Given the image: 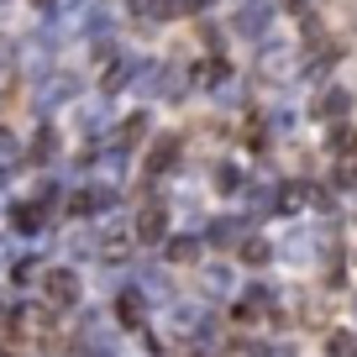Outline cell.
Listing matches in <instances>:
<instances>
[{
    "instance_id": "obj_1",
    "label": "cell",
    "mask_w": 357,
    "mask_h": 357,
    "mask_svg": "<svg viewBox=\"0 0 357 357\" xmlns=\"http://www.w3.org/2000/svg\"><path fill=\"white\" fill-rule=\"evenodd\" d=\"M74 300H79V273H74V268H47V273H43V305L68 310Z\"/></svg>"
},
{
    "instance_id": "obj_2",
    "label": "cell",
    "mask_w": 357,
    "mask_h": 357,
    "mask_svg": "<svg viewBox=\"0 0 357 357\" xmlns=\"http://www.w3.org/2000/svg\"><path fill=\"white\" fill-rule=\"evenodd\" d=\"M352 111V95H347V89H321V95H315V105H310V116H321V121H336V116H347Z\"/></svg>"
},
{
    "instance_id": "obj_3",
    "label": "cell",
    "mask_w": 357,
    "mask_h": 357,
    "mask_svg": "<svg viewBox=\"0 0 357 357\" xmlns=\"http://www.w3.org/2000/svg\"><path fill=\"white\" fill-rule=\"evenodd\" d=\"M257 68H263V74L268 79H284V74H294V68H300V53H294V47L289 43H273V47H268V53H263V63H257Z\"/></svg>"
},
{
    "instance_id": "obj_4",
    "label": "cell",
    "mask_w": 357,
    "mask_h": 357,
    "mask_svg": "<svg viewBox=\"0 0 357 357\" xmlns=\"http://www.w3.org/2000/svg\"><path fill=\"white\" fill-rule=\"evenodd\" d=\"M163 231H168V211L163 205H142V211H137V236H142V242H158Z\"/></svg>"
},
{
    "instance_id": "obj_5",
    "label": "cell",
    "mask_w": 357,
    "mask_h": 357,
    "mask_svg": "<svg viewBox=\"0 0 357 357\" xmlns=\"http://www.w3.org/2000/svg\"><path fill=\"white\" fill-rule=\"evenodd\" d=\"M268 22H273V6H263V0H252L247 11H236V32H247V37H257Z\"/></svg>"
},
{
    "instance_id": "obj_6",
    "label": "cell",
    "mask_w": 357,
    "mask_h": 357,
    "mask_svg": "<svg viewBox=\"0 0 357 357\" xmlns=\"http://www.w3.org/2000/svg\"><path fill=\"white\" fill-rule=\"evenodd\" d=\"M263 315H268V294H263V289H257V294H242V300H236V321H242V326H257Z\"/></svg>"
},
{
    "instance_id": "obj_7",
    "label": "cell",
    "mask_w": 357,
    "mask_h": 357,
    "mask_svg": "<svg viewBox=\"0 0 357 357\" xmlns=\"http://www.w3.org/2000/svg\"><path fill=\"white\" fill-rule=\"evenodd\" d=\"M116 321H121V326H142V321H147L142 294H121V305H116Z\"/></svg>"
},
{
    "instance_id": "obj_8",
    "label": "cell",
    "mask_w": 357,
    "mask_h": 357,
    "mask_svg": "<svg viewBox=\"0 0 357 357\" xmlns=\"http://www.w3.org/2000/svg\"><path fill=\"white\" fill-rule=\"evenodd\" d=\"M168 257H174V263H200V236H174V242H168Z\"/></svg>"
},
{
    "instance_id": "obj_9",
    "label": "cell",
    "mask_w": 357,
    "mask_h": 357,
    "mask_svg": "<svg viewBox=\"0 0 357 357\" xmlns=\"http://www.w3.org/2000/svg\"><path fill=\"white\" fill-rule=\"evenodd\" d=\"M268 257H273V247H268V242H263V236H247V242H242V263H252V268H263V263H268Z\"/></svg>"
},
{
    "instance_id": "obj_10",
    "label": "cell",
    "mask_w": 357,
    "mask_h": 357,
    "mask_svg": "<svg viewBox=\"0 0 357 357\" xmlns=\"http://www.w3.org/2000/svg\"><path fill=\"white\" fill-rule=\"evenodd\" d=\"M205 289H211V294H231V268H221V263H215V268H205Z\"/></svg>"
},
{
    "instance_id": "obj_11",
    "label": "cell",
    "mask_w": 357,
    "mask_h": 357,
    "mask_svg": "<svg viewBox=\"0 0 357 357\" xmlns=\"http://www.w3.org/2000/svg\"><path fill=\"white\" fill-rule=\"evenodd\" d=\"M37 226H43V205H16V231H37Z\"/></svg>"
},
{
    "instance_id": "obj_12",
    "label": "cell",
    "mask_w": 357,
    "mask_h": 357,
    "mask_svg": "<svg viewBox=\"0 0 357 357\" xmlns=\"http://www.w3.org/2000/svg\"><path fill=\"white\" fill-rule=\"evenodd\" d=\"M16 163H22V147H16L11 132H0V174H6V168H16Z\"/></svg>"
},
{
    "instance_id": "obj_13",
    "label": "cell",
    "mask_w": 357,
    "mask_h": 357,
    "mask_svg": "<svg viewBox=\"0 0 357 357\" xmlns=\"http://www.w3.org/2000/svg\"><path fill=\"white\" fill-rule=\"evenodd\" d=\"M326 352H331V357H357V336H352V331H336Z\"/></svg>"
},
{
    "instance_id": "obj_14",
    "label": "cell",
    "mask_w": 357,
    "mask_h": 357,
    "mask_svg": "<svg viewBox=\"0 0 357 357\" xmlns=\"http://www.w3.org/2000/svg\"><path fill=\"white\" fill-rule=\"evenodd\" d=\"M331 153H357V132L352 126H336L331 132Z\"/></svg>"
},
{
    "instance_id": "obj_15",
    "label": "cell",
    "mask_w": 357,
    "mask_h": 357,
    "mask_svg": "<svg viewBox=\"0 0 357 357\" xmlns=\"http://www.w3.org/2000/svg\"><path fill=\"white\" fill-rule=\"evenodd\" d=\"M273 357H294V352H289V347H279V352H273Z\"/></svg>"
},
{
    "instance_id": "obj_16",
    "label": "cell",
    "mask_w": 357,
    "mask_h": 357,
    "mask_svg": "<svg viewBox=\"0 0 357 357\" xmlns=\"http://www.w3.org/2000/svg\"><path fill=\"white\" fill-rule=\"evenodd\" d=\"M352 211H357V200H352Z\"/></svg>"
},
{
    "instance_id": "obj_17",
    "label": "cell",
    "mask_w": 357,
    "mask_h": 357,
    "mask_svg": "<svg viewBox=\"0 0 357 357\" xmlns=\"http://www.w3.org/2000/svg\"><path fill=\"white\" fill-rule=\"evenodd\" d=\"M43 6H47V0H43Z\"/></svg>"
},
{
    "instance_id": "obj_18",
    "label": "cell",
    "mask_w": 357,
    "mask_h": 357,
    "mask_svg": "<svg viewBox=\"0 0 357 357\" xmlns=\"http://www.w3.org/2000/svg\"><path fill=\"white\" fill-rule=\"evenodd\" d=\"M0 357H6V352H0Z\"/></svg>"
}]
</instances>
